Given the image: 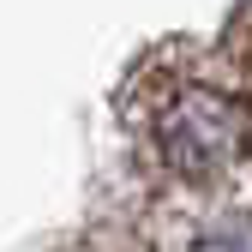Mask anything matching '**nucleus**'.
<instances>
[{
  "label": "nucleus",
  "mask_w": 252,
  "mask_h": 252,
  "mask_svg": "<svg viewBox=\"0 0 252 252\" xmlns=\"http://www.w3.org/2000/svg\"><path fill=\"white\" fill-rule=\"evenodd\" d=\"M162 150L174 156L180 168H216L234 150V114L216 96H186L162 120Z\"/></svg>",
  "instance_id": "f257e3e1"
},
{
  "label": "nucleus",
  "mask_w": 252,
  "mask_h": 252,
  "mask_svg": "<svg viewBox=\"0 0 252 252\" xmlns=\"http://www.w3.org/2000/svg\"><path fill=\"white\" fill-rule=\"evenodd\" d=\"M192 252H252V222H228L222 234H210V240H198Z\"/></svg>",
  "instance_id": "f03ea898"
}]
</instances>
